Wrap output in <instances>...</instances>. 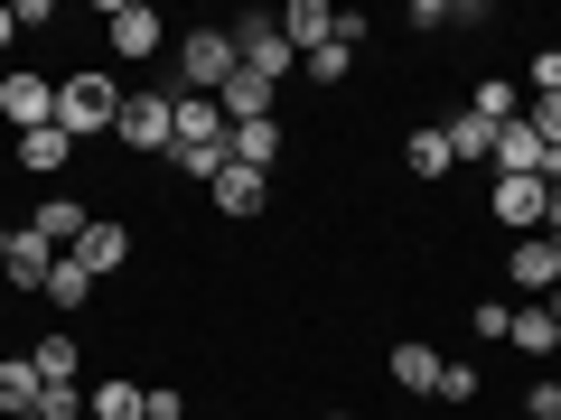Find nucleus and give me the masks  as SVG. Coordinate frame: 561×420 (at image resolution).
I'll return each instance as SVG.
<instances>
[{
	"label": "nucleus",
	"mask_w": 561,
	"mask_h": 420,
	"mask_svg": "<svg viewBox=\"0 0 561 420\" xmlns=\"http://www.w3.org/2000/svg\"><path fill=\"white\" fill-rule=\"evenodd\" d=\"M319 420H356V411H319Z\"/></svg>",
	"instance_id": "nucleus-38"
},
{
	"label": "nucleus",
	"mask_w": 561,
	"mask_h": 420,
	"mask_svg": "<svg viewBox=\"0 0 561 420\" xmlns=\"http://www.w3.org/2000/svg\"><path fill=\"white\" fill-rule=\"evenodd\" d=\"M47 308H66V318H76V308H94V271L57 253V271H47Z\"/></svg>",
	"instance_id": "nucleus-23"
},
{
	"label": "nucleus",
	"mask_w": 561,
	"mask_h": 420,
	"mask_svg": "<svg viewBox=\"0 0 561 420\" xmlns=\"http://www.w3.org/2000/svg\"><path fill=\"white\" fill-rule=\"evenodd\" d=\"M505 280H515L524 300H542V290L561 280V243H552V234H515V253H505Z\"/></svg>",
	"instance_id": "nucleus-11"
},
{
	"label": "nucleus",
	"mask_w": 561,
	"mask_h": 420,
	"mask_svg": "<svg viewBox=\"0 0 561 420\" xmlns=\"http://www.w3.org/2000/svg\"><path fill=\"white\" fill-rule=\"evenodd\" d=\"M524 94H561V47H542V57L524 66Z\"/></svg>",
	"instance_id": "nucleus-32"
},
{
	"label": "nucleus",
	"mask_w": 561,
	"mask_h": 420,
	"mask_svg": "<svg viewBox=\"0 0 561 420\" xmlns=\"http://www.w3.org/2000/svg\"><path fill=\"white\" fill-rule=\"evenodd\" d=\"M0 253H10V224H0Z\"/></svg>",
	"instance_id": "nucleus-39"
},
{
	"label": "nucleus",
	"mask_w": 561,
	"mask_h": 420,
	"mask_svg": "<svg viewBox=\"0 0 561 420\" xmlns=\"http://www.w3.org/2000/svg\"><path fill=\"white\" fill-rule=\"evenodd\" d=\"M440 364H449L440 346H421V337H402L393 355H383V374H393L402 393H440Z\"/></svg>",
	"instance_id": "nucleus-15"
},
{
	"label": "nucleus",
	"mask_w": 561,
	"mask_h": 420,
	"mask_svg": "<svg viewBox=\"0 0 561 420\" xmlns=\"http://www.w3.org/2000/svg\"><path fill=\"white\" fill-rule=\"evenodd\" d=\"M20 168H28V178H66V168H76V140L47 121V131H28V140H20Z\"/></svg>",
	"instance_id": "nucleus-19"
},
{
	"label": "nucleus",
	"mask_w": 561,
	"mask_h": 420,
	"mask_svg": "<svg viewBox=\"0 0 561 420\" xmlns=\"http://www.w3.org/2000/svg\"><path fill=\"white\" fill-rule=\"evenodd\" d=\"M140 420H187V393L179 383H140Z\"/></svg>",
	"instance_id": "nucleus-29"
},
{
	"label": "nucleus",
	"mask_w": 561,
	"mask_h": 420,
	"mask_svg": "<svg viewBox=\"0 0 561 420\" xmlns=\"http://www.w3.org/2000/svg\"><path fill=\"white\" fill-rule=\"evenodd\" d=\"M103 47H113L122 66H150L169 47V20L150 10V0H113V10H103Z\"/></svg>",
	"instance_id": "nucleus-5"
},
{
	"label": "nucleus",
	"mask_w": 561,
	"mask_h": 420,
	"mask_svg": "<svg viewBox=\"0 0 561 420\" xmlns=\"http://www.w3.org/2000/svg\"><path fill=\"white\" fill-rule=\"evenodd\" d=\"M47 271H57V243H47V234H28V224H10L0 280H10V290H28V300H47Z\"/></svg>",
	"instance_id": "nucleus-9"
},
{
	"label": "nucleus",
	"mask_w": 561,
	"mask_h": 420,
	"mask_svg": "<svg viewBox=\"0 0 561 420\" xmlns=\"http://www.w3.org/2000/svg\"><path fill=\"white\" fill-rule=\"evenodd\" d=\"M84 224H94V206H76L66 187H47V197L28 206V234H47L57 253H76V234H84Z\"/></svg>",
	"instance_id": "nucleus-12"
},
{
	"label": "nucleus",
	"mask_w": 561,
	"mask_h": 420,
	"mask_svg": "<svg viewBox=\"0 0 561 420\" xmlns=\"http://www.w3.org/2000/svg\"><path fill=\"white\" fill-rule=\"evenodd\" d=\"M10 38H20V10H0V47H10Z\"/></svg>",
	"instance_id": "nucleus-37"
},
{
	"label": "nucleus",
	"mask_w": 561,
	"mask_h": 420,
	"mask_svg": "<svg viewBox=\"0 0 561 420\" xmlns=\"http://www.w3.org/2000/svg\"><path fill=\"white\" fill-rule=\"evenodd\" d=\"M542 197H552L542 178H496V197H486V206H496L505 234H542Z\"/></svg>",
	"instance_id": "nucleus-14"
},
{
	"label": "nucleus",
	"mask_w": 561,
	"mask_h": 420,
	"mask_svg": "<svg viewBox=\"0 0 561 420\" xmlns=\"http://www.w3.org/2000/svg\"><path fill=\"white\" fill-rule=\"evenodd\" d=\"M346 66H356V47H346V38H328L319 57H300V75H309V84H346Z\"/></svg>",
	"instance_id": "nucleus-27"
},
{
	"label": "nucleus",
	"mask_w": 561,
	"mask_h": 420,
	"mask_svg": "<svg viewBox=\"0 0 561 420\" xmlns=\"http://www.w3.org/2000/svg\"><path fill=\"white\" fill-rule=\"evenodd\" d=\"M38 420H84V383H47V393H38Z\"/></svg>",
	"instance_id": "nucleus-31"
},
{
	"label": "nucleus",
	"mask_w": 561,
	"mask_h": 420,
	"mask_svg": "<svg viewBox=\"0 0 561 420\" xmlns=\"http://www.w3.org/2000/svg\"><path fill=\"white\" fill-rule=\"evenodd\" d=\"M524 121H534L542 150H561V94H524Z\"/></svg>",
	"instance_id": "nucleus-28"
},
{
	"label": "nucleus",
	"mask_w": 561,
	"mask_h": 420,
	"mask_svg": "<svg viewBox=\"0 0 561 420\" xmlns=\"http://www.w3.org/2000/svg\"><path fill=\"white\" fill-rule=\"evenodd\" d=\"M505 318H515V300H478V318H468V327H478L486 346H505Z\"/></svg>",
	"instance_id": "nucleus-33"
},
{
	"label": "nucleus",
	"mask_w": 561,
	"mask_h": 420,
	"mask_svg": "<svg viewBox=\"0 0 561 420\" xmlns=\"http://www.w3.org/2000/svg\"><path fill=\"white\" fill-rule=\"evenodd\" d=\"M234 57H243V75H262V84L300 75V57H290V38H280V10H243L234 20Z\"/></svg>",
	"instance_id": "nucleus-3"
},
{
	"label": "nucleus",
	"mask_w": 561,
	"mask_h": 420,
	"mask_svg": "<svg viewBox=\"0 0 561 420\" xmlns=\"http://www.w3.org/2000/svg\"><path fill=\"white\" fill-rule=\"evenodd\" d=\"M280 38H290V57H319L337 38V10L328 0H280Z\"/></svg>",
	"instance_id": "nucleus-13"
},
{
	"label": "nucleus",
	"mask_w": 561,
	"mask_h": 420,
	"mask_svg": "<svg viewBox=\"0 0 561 420\" xmlns=\"http://www.w3.org/2000/svg\"><path fill=\"white\" fill-rule=\"evenodd\" d=\"M486 393V374H478V364H459V355H449L440 364V401H478Z\"/></svg>",
	"instance_id": "nucleus-30"
},
{
	"label": "nucleus",
	"mask_w": 561,
	"mask_h": 420,
	"mask_svg": "<svg viewBox=\"0 0 561 420\" xmlns=\"http://www.w3.org/2000/svg\"><path fill=\"white\" fill-rule=\"evenodd\" d=\"M524 420H561V374H542L534 393H524Z\"/></svg>",
	"instance_id": "nucleus-34"
},
{
	"label": "nucleus",
	"mask_w": 561,
	"mask_h": 420,
	"mask_svg": "<svg viewBox=\"0 0 561 420\" xmlns=\"http://www.w3.org/2000/svg\"><path fill=\"white\" fill-rule=\"evenodd\" d=\"M0 121H10V131H47V121H57V84L47 75H28V66H10V75H0Z\"/></svg>",
	"instance_id": "nucleus-7"
},
{
	"label": "nucleus",
	"mask_w": 561,
	"mask_h": 420,
	"mask_svg": "<svg viewBox=\"0 0 561 420\" xmlns=\"http://www.w3.org/2000/svg\"><path fill=\"white\" fill-rule=\"evenodd\" d=\"M534 308H542V318H552V327H561V280H552V290H542V300H534Z\"/></svg>",
	"instance_id": "nucleus-36"
},
{
	"label": "nucleus",
	"mask_w": 561,
	"mask_h": 420,
	"mask_svg": "<svg viewBox=\"0 0 561 420\" xmlns=\"http://www.w3.org/2000/svg\"><path fill=\"white\" fill-rule=\"evenodd\" d=\"M440 131H449V160H486V150H496V121H478L468 103H459V113L440 121Z\"/></svg>",
	"instance_id": "nucleus-25"
},
{
	"label": "nucleus",
	"mask_w": 561,
	"mask_h": 420,
	"mask_svg": "<svg viewBox=\"0 0 561 420\" xmlns=\"http://www.w3.org/2000/svg\"><path fill=\"white\" fill-rule=\"evenodd\" d=\"M28 364H38V383H76V374H84V346L57 327V337H38V346H28Z\"/></svg>",
	"instance_id": "nucleus-22"
},
{
	"label": "nucleus",
	"mask_w": 561,
	"mask_h": 420,
	"mask_svg": "<svg viewBox=\"0 0 561 420\" xmlns=\"http://www.w3.org/2000/svg\"><path fill=\"white\" fill-rule=\"evenodd\" d=\"M225 150H234V121H225V103H216V94H179V121H169V168L206 187V178L225 168Z\"/></svg>",
	"instance_id": "nucleus-1"
},
{
	"label": "nucleus",
	"mask_w": 561,
	"mask_h": 420,
	"mask_svg": "<svg viewBox=\"0 0 561 420\" xmlns=\"http://www.w3.org/2000/svg\"><path fill=\"white\" fill-rule=\"evenodd\" d=\"M225 121H272L280 113V84H262V75H243V66H234V84H225Z\"/></svg>",
	"instance_id": "nucleus-16"
},
{
	"label": "nucleus",
	"mask_w": 561,
	"mask_h": 420,
	"mask_svg": "<svg viewBox=\"0 0 561 420\" xmlns=\"http://www.w3.org/2000/svg\"><path fill=\"white\" fill-rule=\"evenodd\" d=\"M169 121H179V94H169V84H150V94H131V103H122L113 140L131 150V160H150V150L169 160Z\"/></svg>",
	"instance_id": "nucleus-6"
},
{
	"label": "nucleus",
	"mask_w": 561,
	"mask_h": 420,
	"mask_svg": "<svg viewBox=\"0 0 561 420\" xmlns=\"http://www.w3.org/2000/svg\"><path fill=\"white\" fill-rule=\"evenodd\" d=\"M38 393H47V383H38V364H28V355L0 364V420H38Z\"/></svg>",
	"instance_id": "nucleus-18"
},
{
	"label": "nucleus",
	"mask_w": 561,
	"mask_h": 420,
	"mask_svg": "<svg viewBox=\"0 0 561 420\" xmlns=\"http://www.w3.org/2000/svg\"><path fill=\"white\" fill-rule=\"evenodd\" d=\"M122 75L113 66H76V75L57 84V131L66 140H113V121H122Z\"/></svg>",
	"instance_id": "nucleus-2"
},
{
	"label": "nucleus",
	"mask_w": 561,
	"mask_h": 420,
	"mask_svg": "<svg viewBox=\"0 0 561 420\" xmlns=\"http://www.w3.org/2000/svg\"><path fill=\"white\" fill-rule=\"evenodd\" d=\"M206 206H216V215H234V224H253L262 206H272V178H262V168H243V160H225L216 178H206Z\"/></svg>",
	"instance_id": "nucleus-8"
},
{
	"label": "nucleus",
	"mask_w": 561,
	"mask_h": 420,
	"mask_svg": "<svg viewBox=\"0 0 561 420\" xmlns=\"http://www.w3.org/2000/svg\"><path fill=\"white\" fill-rule=\"evenodd\" d=\"M542 234L561 243V187H552V197H542Z\"/></svg>",
	"instance_id": "nucleus-35"
},
{
	"label": "nucleus",
	"mask_w": 561,
	"mask_h": 420,
	"mask_svg": "<svg viewBox=\"0 0 561 420\" xmlns=\"http://www.w3.org/2000/svg\"><path fill=\"white\" fill-rule=\"evenodd\" d=\"M402 168H412V178H431V187L459 168V160H449V131H440V121H421V131L402 140Z\"/></svg>",
	"instance_id": "nucleus-17"
},
{
	"label": "nucleus",
	"mask_w": 561,
	"mask_h": 420,
	"mask_svg": "<svg viewBox=\"0 0 561 420\" xmlns=\"http://www.w3.org/2000/svg\"><path fill=\"white\" fill-rule=\"evenodd\" d=\"M225 160H243V168L272 178V160H280V113H272V121H234V150H225Z\"/></svg>",
	"instance_id": "nucleus-21"
},
{
	"label": "nucleus",
	"mask_w": 561,
	"mask_h": 420,
	"mask_svg": "<svg viewBox=\"0 0 561 420\" xmlns=\"http://www.w3.org/2000/svg\"><path fill=\"white\" fill-rule=\"evenodd\" d=\"M84 420H140V383H131V374L94 383V393H84Z\"/></svg>",
	"instance_id": "nucleus-24"
},
{
	"label": "nucleus",
	"mask_w": 561,
	"mask_h": 420,
	"mask_svg": "<svg viewBox=\"0 0 561 420\" xmlns=\"http://www.w3.org/2000/svg\"><path fill=\"white\" fill-rule=\"evenodd\" d=\"M468 113H478V121H496V131H505V121L524 113V84H505V75H486L478 94H468Z\"/></svg>",
	"instance_id": "nucleus-26"
},
{
	"label": "nucleus",
	"mask_w": 561,
	"mask_h": 420,
	"mask_svg": "<svg viewBox=\"0 0 561 420\" xmlns=\"http://www.w3.org/2000/svg\"><path fill=\"white\" fill-rule=\"evenodd\" d=\"M505 346H515V355H561V327L542 318L534 300H515V318H505Z\"/></svg>",
	"instance_id": "nucleus-20"
},
{
	"label": "nucleus",
	"mask_w": 561,
	"mask_h": 420,
	"mask_svg": "<svg viewBox=\"0 0 561 420\" xmlns=\"http://www.w3.org/2000/svg\"><path fill=\"white\" fill-rule=\"evenodd\" d=\"M234 28H187L179 38V84L187 94H225V84H234Z\"/></svg>",
	"instance_id": "nucleus-4"
},
{
	"label": "nucleus",
	"mask_w": 561,
	"mask_h": 420,
	"mask_svg": "<svg viewBox=\"0 0 561 420\" xmlns=\"http://www.w3.org/2000/svg\"><path fill=\"white\" fill-rule=\"evenodd\" d=\"M66 261H84V271H94V280H113V271H131V224H113V215H94V224H84V234H76V253H66Z\"/></svg>",
	"instance_id": "nucleus-10"
}]
</instances>
